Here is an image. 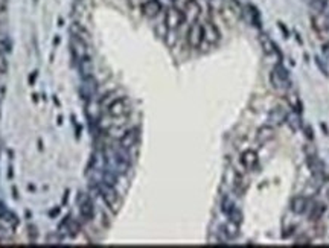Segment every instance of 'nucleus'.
I'll use <instances>...</instances> for the list:
<instances>
[{
  "mask_svg": "<svg viewBox=\"0 0 329 248\" xmlns=\"http://www.w3.org/2000/svg\"><path fill=\"white\" fill-rule=\"evenodd\" d=\"M286 117H288V113L283 108L276 107L268 113V123L271 127H277V125H282L283 122H286Z\"/></svg>",
  "mask_w": 329,
  "mask_h": 248,
  "instance_id": "nucleus-12",
  "label": "nucleus"
},
{
  "mask_svg": "<svg viewBox=\"0 0 329 248\" xmlns=\"http://www.w3.org/2000/svg\"><path fill=\"white\" fill-rule=\"evenodd\" d=\"M247 183H245V178H244V175L242 174H239V172H233V190L236 192V195L238 196H241V195H244L245 193V190H247Z\"/></svg>",
  "mask_w": 329,
  "mask_h": 248,
  "instance_id": "nucleus-17",
  "label": "nucleus"
},
{
  "mask_svg": "<svg viewBox=\"0 0 329 248\" xmlns=\"http://www.w3.org/2000/svg\"><path fill=\"white\" fill-rule=\"evenodd\" d=\"M185 17H186V20H192V23L194 22H197V19H198V16H200V5L195 2V0H189V2L185 5Z\"/></svg>",
  "mask_w": 329,
  "mask_h": 248,
  "instance_id": "nucleus-16",
  "label": "nucleus"
},
{
  "mask_svg": "<svg viewBox=\"0 0 329 248\" xmlns=\"http://www.w3.org/2000/svg\"><path fill=\"white\" fill-rule=\"evenodd\" d=\"M315 63H317V66L320 67L321 73H323L324 76H327V75H329V73H327V69H326V66H324V64L321 63V60H320V58H315Z\"/></svg>",
  "mask_w": 329,
  "mask_h": 248,
  "instance_id": "nucleus-28",
  "label": "nucleus"
},
{
  "mask_svg": "<svg viewBox=\"0 0 329 248\" xmlns=\"http://www.w3.org/2000/svg\"><path fill=\"white\" fill-rule=\"evenodd\" d=\"M303 151H305L306 157H311V155H317V149H315V146H314V145H312L311 142L305 145Z\"/></svg>",
  "mask_w": 329,
  "mask_h": 248,
  "instance_id": "nucleus-26",
  "label": "nucleus"
},
{
  "mask_svg": "<svg viewBox=\"0 0 329 248\" xmlns=\"http://www.w3.org/2000/svg\"><path fill=\"white\" fill-rule=\"evenodd\" d=\"M186 22L185 13L183 10L177 8V7H169L165 13V25L169 31H175L178 29L183 23Z\"/></svg>",
  "mask_w": 329,
  "mask_h": 248,
  "instance_id": "nucleus-5",
  "label": "nucleus"
},
{
  "mask_svg": "<svg viewBox=\"0 0 329 248\" xmlns=\"http://www.w3.org/2000/svg\"><path fill=\"white\" fill-rule=\"evenodd\" d=\"M286 99H288V104H289V107L294 110V113H302V101H300V98L296 95V93H292L291 90L289 92H286Z\"/></svg>",
  "mask_w": 329,
  "mask_h": 248,
  "instance_id": "nucleus-19",
  "label": "nucleus"
},
{
  "mask_svg": "<svg viewBox=\"0 0 329 248\" xmlns=\"http://www.w3.org/2000/svg\"><path fill=\"white\" fill-rule=\"evenodd\" d=\"M235 207V204H233V201L229 198V196H224L223 198V201H221V210L227 215L232 209Z\"/></svg>",
  "mask_w": 329,
  "mask_h": 248,
  "instance_id": "nucleus-25",
  "label": "nucleus"
},
{
  "mask_svg": "<svg viewBox=\"0 0 329 248\" xmlns=\"http://www.w3.org/2000/svg\"><path fill=\"white\" fill-rule=\"evenodd\" d=\"M188 43L192 49H197L203 43V25L198 22L191 23V28L188 31Z\"/></svg>",
  "mask_w": 329,
  "mask_h": 248,
  "instance_id": "nucleus-8",
  "label": "nucleus"
},
{
  "mask_svg": "<svg viewBox=\"0 0 329 248\" xmlns=\"http://www.w3.org/2000/svg\"><path fill=\"white\" fill-rule=\"evenodd\" d=\"M81 2H84V4H87V5H89V4H90V0H81Z\"/></svg>",
  "mask_w": 329,
  "mask_h": 248,
  "instance_id": "nucleus-33",
  "label": "nucleus"
},
{
  "mask_svg": "<svg viewBox=\"0 0 329 248\" xmlns=\"http://www.w3.org/2000/svg\"><path fill=\"white\" fill-rule=\"evenodd\" d=\"M308 205H309V201H308V198H305V196L299 195V196H296L294 199L291 201V210L294 212V213H297V215H302V213H305V212H306Z\"/></svg>",
  "mask_w": 329,
  "mask_h": 248,
  "instance_id": "nucleus-15",
  "label": "nucleus"
},
{
  "mask_svg": "<svg viewBox=\"0 0 329 248\" xmlns=\"http://www.w3.org/2000/svg\"><path fill=\"white\" fill-rule=\"evenodd\" d=\"M241 164L244 166L245 171H250V172H256L259 171V157H258V152L253 151V149H245L241 157Z\"/></svg>",
  "mask_w": 329,
  "mask_h": 248,
  "instance_id": "nucleus-7",
  "label": "nucleus"
},
{
  "mask_svg": "<svg viewBox=\"0 0 329 248\" xmlns=\"http://www.w3.org/2000/svg\"><path fill=\"white\" fill-rule=\"evenodd\" d=\"M324 213V204L321 202H314L311 205V210H309V219L311 221H320V218Z\"/></svg>",
  "mask_w": 329,
  "mask_h": 248,
  "instance_id": "nucleus-20",
  "label": "nucleus"
},
{
  "mask_svg": "<svg viewBox=\"0 0 329 248\" xmlns=\"http://www.w3.org/2000/svg\"><path fill=\"white\" fill-rule=\"evenodd\" d=\"M70 52H72L73 60H75L78 64L92 60L89 43H87V41H84V40H81V38H78V37H72L70 35Z\"/></svg>",
  "mask_w": 329,
  "mask_h": 248,
  "instance_id": "nucleus-2",
  "label": "nucleus"
},
{
  "mask_svg": "<svg viewBox=\"0 0 329 248\" xmlns=\"http://www.w3.org/2000/svg\"><path fill=\"white\" fill-rule=\"evenodd\" d=\"M162 5L159 0H146V2L142 4V13L148 17V19H154L160 14L162 11Z\"/></svg>",
  "mask_w": 329,
  "mask_h": 248,
  "instance_id": "nucleus-11",
  "label": "nucleus"
},
{
  "mask_svg": "<svg viewBox=\"0 0 329 248\" xmlns=\"http://www.w3.org/2000/svg\"><path fill=\"white\" fill-rule=\"evenodd\" d=\"M7 2L8 0H0V11H4L7 8Z\"/></svg>",
  "mask_w": 329,
  "mask_h": 248,
  "instance_id": "nucleus-32",
  "label": "nucleus"
},
{
  "mask_svg": "<svg viewBox=\"0 0 329 248\" xmlns=\"http://www.w3.org/2000/svg\"><path fill=\"white\" fill-rule=\"evenodd\" d=\"M118 98H121L118 90H112V92L105 93V95L99 99V105H101V108H107L110 104H112L113 101H116Z\"/></svg>",
  "mask_w": 329,
  "mask_h": 248,
  "instance_id": "nucleus-22",
  "label": "nucleus"
},
{
  "mask_svg": "<svg viewBox=\"0 0 329 248\" xmlns=\"http://www.w3.org/2000/svg\"><path fill=\"white\" fill-rule=\"evenodd\" d=\"M321 13L329 19V0H323V7H321Z\"/></svg>",
  "mask_w": 329,
  "mask_h": 248,
  "instance_id": "nucleus-29",
  "label": "nucleus"
},
{
  "mask_svg": "<svg viewBox=\"0 0 329 248\" xmlns=\"http://www.w3.org/2000/svg\"><path fill=\"white\" fill-rule=\"evenodd\" d=\"M139 128H130V130H125L124 134L119 137V146L128 152H131L137 145H139Z\"/></svg>",
  "mask_w": 329,
  "mask_h": 248,
  "instance_id": "nucleus-6",
  "label": "nucleus"
},
{
  "mask_svg": "<svg viewBox=\"0 0 329 248\" xmlns=\"http://www.w3.org/2000/svg\"><path fill=\"white\" fill-rule=\"evenodd\" d=\"M5 239H7V230L4 227H0V243H4Z\"/></svg>",
  "mask_w": 329,
  "mask_h": 248,
  "instance_id": "nucleus-31",
  "label": "nucleus"
},
{
  "mask_svg": "<svg viewBox=\"0 0 329 248\" xmlns=\"http://www.w3.org/2000/svg\"><path fill=\"white\" fill-rule=\"evenodd\" d=\"M227 216H229V221H233V222L241 225V222H242V212L236 207V205L227 213Z\"/></svg>",
  "mask_w": 329,
  "mask_h": 248,
  "instance_id": "nucleus-23",
  "label": "nucleus"
},
{
  "mask_svg": "<svg viewBox=\"0 0 329 248\" xmlns=\"http://www.w3.org/2000/svg\"><path fill=\"white\" fill-rule=\"evenodd\" d=\"M95 190L104 199V202L107 204V207L110 210H112L113 213L119 212V209H121V196H119V192L115 189V186H110L105 181H98L95 184Z\"/></svg>",
  "mask_w": 329,
  "mask_h": 248,
  "instance_id": "nucleus-1",
  "label": "nucleus"
},
{
  "mask_svg": "<svg viewBox=\"0 0 329 248\" xmlns=\"http://www.w3.org/2000/svg\"><path fill=\"white\" fill-rule=\"evenodd\" d=\"M80 212L84 221H92L95 216V205L93 201L89 195H83L81 201H80Z\"/></svg>",
  "mask_w": 329,
  "mask_h": 248,
  "instance_id": "nucleus-10",
  "label": "nucleus"
},
{
  "mask_svg": "<svg viewBox=\"0 0 329 248\" xmlns=\"http://www.w3.org/2000/svg\"><path fill=\"white\" fill-rule=\"evenodd\" d=\"M69 32H70L72 37H78V38H81V40H84V41H87V43H89V40H90V37H89V31H87L86 26L81 25L80 22L73 20V23H72L70 28H69Z\"/></svg>",
  "mask_w": 329,
  "mask_h": 248,
  "instance_id": "nucleus-13",
  "label": "nucleus"
},
{
  "mask_svg": "<svg viewBox=\"0 0 329 248\" xmlns=\"http://www.w3.org/2000/svg\"><path fill=\"white\" fill-rule=\"evenodd\" d=\"M203 41L207 45H215L219 41V31L212 22H206L203 25Z\"/></svg>",
  "mask_w": 329,
  "mask_h": 248,
  "instance_id": "nucleus-9",
  "label": "nucleus"
},
{
  "mask_svg": "<svg viewBox=\"0 0 329 248\" xmlns=\"http://www.w3.org/2000/svg\"><path fill=\"white\" fill-rule=\"evenodd\" d=\"M303 131H305V137L309 140V142H312V139H314V133H312V128L309 127V125H305L303 127Z\"/></svg>",
  "mask_w": 329,
  "mask_h": 248,
  "instance_id": "nucleus-27",
  "label": "nucleus"
},
{
  "mask_svg": "<svg viewBox=\"0 0 329 248\" xmlns=\"http://www.w3.org/2000/svg\"><path fill=\"white\" fill-rule=\"evenodd\" d=\"M10 69V63H8V57L5 54V51L0 49V73L5 75Z\"/></svg>",
  "mask_w": 329,
  "mask_h": 248,
  "instance_id": "nucleus-24",
  "label": "nucleus"
},
{
  "mask_svg": "<svg viewBox=\"0 0 329 248\" xmlns=\"http://www.w3.org/2000/svg\"><path fill=\"white\" fill-rule=\"evenodd\" d=\"M286 123H288V127L291 128V131H294V133H297L300 128H303V123H302V120H300V114H299V113L288 114Z\"/></svg>",
  "mask_w": 329,
  "mask_h": 248,
  "instance_id": "nucleus-18",
  "label": "nucleus"
},
{
  "mask_svg": "<svg viewBox=\"0 0 329 248\" xmlns=\"http://www.w3.org/2000/svg\"><path fill=\"white\" fill-rule=\"evenodd\" d=\"M105 110H107V114L112 119H125L131 113V105L127 98L121 96L110 104Z\"/></svg>",
  "mask_w": 329,
  "mask_h": 248,
  "instance_id": "nucleus-3",
  "label": "nucleus"
},
{
  "mask_svg": "<svg viewBox=\"0 0 329 248\" xmlns=\"http://www.w3.org/2000/svg\"><path fill=\"white\" fill-rule=\"evenodd\" d=\"M274 137V128L270 125H262L259 130H258V133H256V140H258L261 145H265L267 142H270L271 139Z\"/></svg>",
  "mask_w": 329,
  "mask_h": 248,
  "instance_id": "nucleus-14",
  "label": "nucleus"
},
{
  "mask_svg": "<svg viewBox=\"0 0 329 248\" xmlns=\"http://www.w3.org/2000/svg\"><path fill=\"white\" fill-rule=\"evenodd\" d=\"M259 45L264 51V54L270 58V60H274L276 63H282L283 60V55L282 52L279 51V48L274 45V41L264 32L259 34Z\"/></svg>",
  "mask_w": 329,
  "mask_h": 248,
  "instance_id": "nucleus-4",
  "label": "nucleus"
},
{
  "mask_svg": "<svg viewBox=\"0 0 329 248\" xmlns=\"http://www.w3.org/2000/svg\"><path fill=\"white\" fill-rule=\"evenodd\" d=\"M7 215H8V210H7V207L4 205V202H0V219L5 218Z\"/></svg>",
  "mask_w": 329,
  "mask_h": 248,
  "instance_id": "nucleus-30",
  "label": "nucleus"
},
{
  "mask_svg": "<svg viewBox=\"0 0 329 248\" xmlns=\"http://www.w3.org/2000/svg\"><path fill=\"white\" fill-rule=\"evenodd\" d=\"M223 233L227 236V239H235L239 234V224L229 221L224 227H223Z\"/></svg>",
  "mask_w": 329,
  "mask_h": 248,
  "instance_id": "nucleus-21",
  "label": "nucleus"
}]
</instances>
